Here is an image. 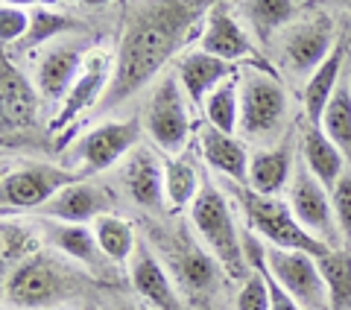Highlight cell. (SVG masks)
Here are the masks:
<instances>
[{"mask_svg": "<svg viewBox=\"0 0 351 310\" xmlns=\"http://www.w3.org/2000/svg\"><path fill=\"white\" fill-rule=\"evenodd\" d=\"M205 3H138L129 6L123 36L117 44L112 85L97 112H114L135 97L149 80H156L170 56L184 44L188 32L202 18Z\"/></svg>", "mask_w": 351, "mask_h": 310, "instance_id": "1", "label": "cell"}, {"mask_svg": "<svg viewBox=\"0 0 351 310\" xmlns=\"http://www.w3.org/2000/svg\"><path fill=\"white\" fill-rule=\"evenodd\" d=\"M290 117L287 88L269 68H249L240 73V126L237 132L249 143H261V150L276 147L284 138V126Z\"/></svg>", "mask_w": 351, "mask_h": 310, "instance_id": "2", "label": "cell"}, {"mask_svg": "<svg viewBox=\"0 0 351 310\" xmlns=\"http://www.w3.org/2000/svg\"><path fill=\"white\" fill-rule=\"evenodd\" d=\"M223 191L237 199V205H240V211H243V217H246L252 235L261 237L263 243H269V246L304 252V254H313V258H322V254L334 252V249H328L322 240L307 235L284 199L261 196L255 191H249L246 184H234L228 179L223 182Z\"/></svg>", "mask_w": 351, "mask_h": 310, "instance_id": "3", "label": "cell"}, {"mask_svg": "<svg viewBox=\"0 0 351 310\" xmlns=\"http://www.w3.org/2000/svg\"><path fill=\"white\" fill-rule=\"evenodd\" d=\"M191 223L196 235L202 237L208 252L214 254V261L228 272L232 278H249V261L243 249V235L237 231L234 214L228 208V193L214 187L211 182L202 184L199 196L191 205Z\"/></svg>", "mask_w": 351, "mask_h": 310, "instance_id": "4", "label": "cell"}, {"mask_svg": "<svg viewBox=\"0 0 351 310\" xmlns=\"http://www.w3.org/2000/svg\"><path fill=\"white\" fill-rule=\"evenodd\" d=\"M144 132L161 152L179 158L191 135V115H188V94L176 73H164L152 88L144 106Z\"/></svg>", "mask_w": 351, "mask_h": 310, "instance_id": "5", "label": "cell"}, {"mask_svg": "<svg viewBox=\"0 0 351 310\" xmlns=\"http://www.w3.org/2000/svg\"><path fill=\"white\" fill-rule=\"evenodd\" d=\"M141 135H144V126H141L138 117L106 120V123L94 126L88 135L76 138L71 143L73 170L85 179V176H91V173L114 167V164L123 161L132 150L141 147Z\"/></svg>", "mask_w": 351, "mask_h": 310, "instance_id": "6", "label": "cell"}, {"mask_svg": "<svg viewBox=\"0 0 351 310\" xmlns=\"http://www.w3.org/2000/svg\"><path fill=\"white\" fill-rule=\"evenodd\" d=\"M290 211L299 219V226L313 235L316 240H322L328 249H346L343 235H339L334 205H331V191L316 179V176L304 167V161H295L293 170V184L287 193Z\"/></svg>", "mask_w": 351, "mask_h": 310, "instance_id": "7", "label": "cell"}, {"mask_svg": "<svg viewBox=\"0 0 351 310\" xmlns=\"http://www.w3.org/2000/svg\"><path fill=\"white\" fill-rule=\"evenodd\" d=\"M263 261H267L269 275L281 284V290L293 296V302L302 310H328L331 298H328V287L319 272L313 254L278 249L263 243Z\"/></svg>", "mask_w": 351, "mask_h": 310, "instance_id": "8", "label": "cell"}, {"mask_svg": "<svg viewBox=\"0 0 351 310\" xmlns=\"http://www.w3.org/2000/svg\"><path fill=\"white\" fill-rule=\"evenodd\" d=\"M82 176L68 167L56 164H24L3 176L0 182V199H3V211H32L36 214L41 205H47L62 187L80 182Z\"/></svg>", "mask_w": 351, "mask_h": 310, "instance_id": "9", "label": "cell"}, {"mask_svg": "<svg viewBox=\"0 0 351 310\" xmlns=\"http://www.w3.org/2000/svg\"><path fill=\"white\" fill-rule=\"evenodd\" d=\"M64 293H68V272H62L44 254L24 258L6 275V302L12 307H47L59 302Z\"/></svg>", "mask_w": 351, "mask_h": 310, "instance_id": "10", "label": "cell"}, {"mask_svg": "<svg viewBox=\"0 0 351 310\" xmlns=\"http://www.w3.org/2000/svg\"><path fill=\"white\" fill-rule=\"evenodd\" d=\"M334 47V24L328 15L299 21V24L287 27V32L281 36L284 64L293 76H304V80H311L322 68V62L331 56Z\"/></svg>", "mask_w": 351, "mask_h": 310, "instance_id": "11", "label": "cell"}, {"mask_svg": "<svg viewBox=\"0 0 351 310\" xmlns=\"http://www.w3.org/2000/svg\"><path fill=\"white\" fill-rule=\"evenodd\" d=\"M85 44L80 38H59L47 44L38 56L36 91L44 103H64L71 88L85 71Z\"/></svg>", "mask_w": 351, "mask_h": 310, "instance_id": "12", "label": "cell"}, {"mask_svg": "<svg viewBox=\"0 0 351 310\" xmlns=\"http://www.w3.org/2000/svg\"><path fill=\"white\" fill-rule=\"evenodd\" d=\"M199 50H205L208 56L223 59L228 64H237L240 59H249V64H255V68L276 71L272 64L263 62V56L255 50V44H252V36L240 27V21L232 15V9H228L226 3H217V6L208 9L202 36H199Z\"/></svg>", "mask_w": 351, "mask_h": 310, "instance_id": "13", "label": "cell"}, {"mask_svg": "<svg viewBox=\"0 0 351 310\" xmlns=\"http://www.w3.org/2000/svg\"><path fill=\"white\" fill-rule=\"evenodd\" d=\"M117 184L138 208L147 211H164L167 191H164V161L152 147L141 143L132 150L117 167Z\"/></svg>", "mask_w": 351, "mask_h": 310, "instance_id": "14", "label": "cell"}, {"mask_svg": "<svg viewBox=\"0 0 351 310\" xmlns=\"http://www.w3.org/2000/svg\"><path fill=\"white\" fill-rule=\"evenodd\" d=\"M108 208H112V196H108L106 187L80 179L68 187H62L47 205L38 208L36 217L50 219V223H64V226H85L112 214Z\"/></svg>", "mask_w": 351, "mask_h": 310, "instance_id": "15", "label": "cell"}, {"mask_svg": "<svg viewBox=\"0 0 351 310\" xmlns=\"http://www.w3.org/2000/svg\"><path fill=\"white\" fill-rule=\"evenodd\" d=\"M112 64H108L106 56H91L85 64V71L82 76L76 80V85L71 88V94L64 97V103L59 106V112L56 117L50 120V132L53 135H68L64 129H73L76 126V120H80L88 108H94V106H100V99L106 97L108 91V85H112ZM59 138V141H62ZM56 141V143H59Z\"/></svg>", "mask_w": 351, "mask_h": 310, "instance_id": "16", "label": "cell"}, {"mask_svg": "<svg viewBox=\"0 0 351 310\" xmlns=\"http://www.w3.org/2000/svg\"><path fill=\"white\" fill-rule=\"evenodd\" d=\"M129 275H132V287L138 290V296L147 298L156 310H184L182 298L176 296V287L170 281L167 270L147 249V243H138V252L132 254V263H129Z\"/></svg>", "mask_w": 351, "mask_h": 310, "instance_id": "17", "label": "cell"}, {"mask_svg": "<svg viewBox=\"0 0 351 310\" xmlns=\"http://www.w3.org/2000/svg\"><path fill=\"white\" fill-rule=\"evenodd\" d=\"M199 143H202V158L214 173L226 176L228 182L234 184H246L249 182V161L252 152L246 150V143L226 135L214 126H202L199 129Z\"/></svg>", "mask_w": 351, "mask_h": 310, "instance_id": "18", "label": "cell"}, {"mask_svg": "<svg viewBox=\"0 0 351 310\" xmlns=\"http://www.w3.org/2000/svg\"><path fill=\"white\" fill-rule=\"evenodd\" d=\"M176 76H179V82L191 103L205 106L208 94H211L217 85H223L228 76H234V64L208 56L205 50H191L176 59Z\"/></svg>", "mask_w": 351, "mask_h": 310, "instance_id": "19", "label": "cell"}, {"mask_svg": "<svg viewBox=\"0 0 351 310\" xmlns=\"http://www.w3.org/2000/svg\"><path fill=\"white\" fill-rule=\"evenodd\" d=\"M293 170H295L293 143H290V138H284L281 143H276V147L252 152L246 187L261 193V196H278L284 187H287Z\"/></svg>", "mask_w": 351, "mask_h": 310, "instance_id": "20", "label": "cell"}, {"mask_svg": "<svg viewBox=\"0 0 351 310\" xmlns=\"http://www.w3.org/2000/svg\"><path fill=\"white\" fill-rule=\"evenodd\" d=\"M302 161H304V167L328 187V191H334L339 176H343L346 167H348L343 152L331 143V138L322 132V126H311L307 120L302 126Z\"/></svg>", "mask_w": 351, "mask_h": 310, "instance_id": "21", "label": "cell"}, {"mask_svg": "<svg viewBox=\"0 0 351 310\" xmlns=\"http://www.w3.org/2000/svg\"><path fill=\"white\" fill-rule=\"evenodd\" d=\"M38 91L29 88V82L18 73L12 62H3V132L18 135L24 126L36 123V108H38Z\"/></svg>", "mask_w": 351, "mask_h": 310, "instance_id": "22", "label": "cell"}, {"mask_svg": "<svg viewBox=\"0 0 351 310\" xmlns=\"http://www.w3.org/2000/svg\"><path fill=\"white\" fill-rule=\"evenodd\" d=\"M343 59H346V50H343V44H337L331 56L322 62V68L304 82V94H302V99H304V120H307L311 126H322L325 108H328V103L334 99L337 88L343 85V82H339Z\"/></svg>", "mask_w": 351, "mask_h": 310, "instance_id": "23", "label": "cell"}, {"mask_svg": "<svg viewBox=\"0 0 351 310\" xmlns=\"http://www.w3.org/2000/svg\"><path fill=\"white\" fill-rule=\"evenodd\" d=\"M44 235H47L53 249H59L62 254H68L71 261H80L91 270L100 267L106 258L100 243L94 237V228H88V226H59V223H50L47 219V223H44Z\"/></svg>", "mask_w": 351, "mask_h": 310, "instance_id": "24", "label": "cell"}, {"mask_svg": "<svg viewBox=\"0 0 351 310\" xmlns=\"http://www.w3.org/2000/svg\"><path fill=\"white\" fill-rule=\"evenodd\" d=\"M240 12H243L246 24L255 29V36L267 41L278 29L293 27L295 15H299V3H290V0H255V3L240 6Z\"/></svg>", "mask_w": 351, "mask_h": 310, "instance_id": "25", "label": "cell"}, {"mask_svg": "<svg viewBox=\"0 0 351 310\" xmlns=\"http://www.w3.org/2000/svg\"><path fill=\"white\" fill-rule=\"evenodd\" d=\"M205 120L226 135H234L240 126V76H228L205 99Z\"/></svg>", "mask_w": 351, "mask_h": 310, "instance_id": "26", "label": "cell"}, {"mask_svg": "<svg viewBox=\"0 0 351 310\" xmlns=\"http://www.w3.org/2000/svg\"><path fill=\"white\" fill-rule=\"evenodd\" d=\"M94 237L100 243V249L108 261L114 263H126L132 261V254L138 252V240H135V228L117 214H106L94 223Z\"/></svg>", "mask_w": 351, "mask_h": 310, "instance_id": "27", "label": "cell"}, {"mask_svg": "<svg viewBox=\"0 0 351 310\" xmlns=\"http://www.w3.org/2000/svg\"><path fill=\"white\" fill-rule=\"evenodd\" d=\"M328 287L331 310H351V249H334L316 258Z\"/></svg>", "mask_w": 351, "mask_h": 310, "instance_id": "28", "label": "cell"}, {"mask_svg": "<svg viewBox=\"0 0 351 310\" xmlns=\"http://www.w3.org/2000/svg\"><path fill=\"white\" fill-rule=\"evenodd\" d=\"M322 132L331 138L334 147L343 152L346 164L351 167V85H339L334 99L322 115Z\"/></svg>", "mask_w": 351, "mask_h": 310, "instance_id": "29", "label": "cell"}, {"mask_svg": "<svg viewBox=\"0 0 351 310\" xmlns=\"http://www.w3.org/2000/svg\"><path fill=\"white\" fill-rule=\"evenodd\" d=\"M164 191H167V205L170 208H191L193 199L199 196V176H196L193 164L188 158H167L164 161Z\"/></svg>", "mask_w": 351, "mask_h": 310, "instance_id": "30", "label": "cell"}, {"mask_svg": "<svg viewBox=\"0 0 351 310\" xmlns=\"http://www.w3.org/2000/svg\"><path fill=\"white\" fill-rule=\"evenodd\" d=\"M73 29H80V24L64 15V12H53V9H44V6H32V27L27 32V38L18 44L15 50H36L41 44H47L50 38H68Z\"/></svg>", "mask_w": 351, "mask_h": 310, "instance_id": "31", "label": "cell"}, {"mask_svg": "<svg viewBox=\"0 0 351 310\" xmlns=\"http://www.w3.org/2000/svg\"><path fill=\"white\" fill-rule=\"evenodd\" d=\"M32 27V9H24L18 3H3L0 6V38L9 47H18L27 38V32Z\"/></svg>", "mask_w": 351, "mask_h": 310, "instance_id": "32", "label": "cell"}, {"mask_svg": "<svg viewBox=\"0 0 351 310\" xmlns=\"http://www.w3.org/2000/svg\"><path fill=\"white\" fill-rule=\"evenodd\" d=\"M331 205H334V217H337L346 249H351V167H346V173L339 176V182L334 184Z\"/></svg>", "mask_w": 351, "mask_h": 310, "instance_id": "33", "label": "cell"}, {"mask_svg": "<svg viewBox=\"0 0 351 310\" xmlns=\"http://www.w3.org/2000/svg\"><path fill=\"white\" fill-rule=\"evenodd\" d=\"M249 278L243 281L237 293V310H269V290L267 281H263V272L249 267Z\"/></svg>", "mask_w": 351, "mask_h": 310, "instance_id": "34", "label": "cell"}, {"mask_svg": "<svg viewBox=\"0 0 351 310\" xmlns=\"http://www.w3.org/2000/svg\"><path fill=\"white\" fill-rule=\"evenodd\" d=\"M29 249H32V240L24 231V226L15 223V219H12V223L6 219V223H3V263L9 267V258L18 261L21 254H27ZM27 258H32V254H27Z\"/></svg>", "mask_w": 351, "mask_h": 310, "instance_id": "35", "label": "cell"}]
</instances>
